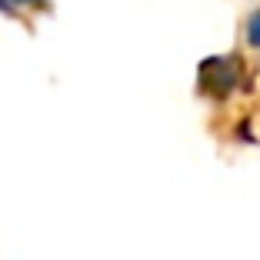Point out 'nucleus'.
I'll use <instances>...</instances> for the list:
<instances>
[{
	"label": "nucleus",
	"mask_w": 260,
	"mask_h": 260,
	"mask_svg": "<svg viewBox=\"0 0 260 260\" xmlns=\"http://www.w3.org/2000/svg\"><path fill=\"white\" fill-rule=\"evenodd\" d=\"M237 80H240V67L234 57H214L200 70V87L207 93H214V97H227L237 87Z\"/></svg>",
	"instance_id": "nucleus-1"
},
{
	"label": "nucleus",
	"mask_w": 260,
	"mask_h": 260,
	"mask_svg": "<svg viewBox=\"0 0 260 260\" xmlns=\"http://www.w3.org/2000/svg\"><path fill=\"white\" fill-rule=\"evenodd\" d=\"M244 44L250 47L253 54H260V7H253L244 20Z\"/></svg>",
	"instance_id": "nucleus-2"
},
{
	"label": "nucleus",
	"mask_w": 260,
	"mask_h": 260,
	"mask_svg": "<svg viewBox=\"0 0 260 260\" xmlns=\"http://www.w3.org/2000/svg\"><path fill=\"white\" fill-rule=\"evenodd\" d=\"M14 4L27 7V4H40V0H4V7H0V10H7V14H14Z\"/></svg>",
	"instance_id": "nucleus-3"
}]
</instances>
